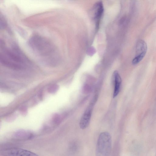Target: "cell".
I'll list each match as a JSON object with an SVG mask.
<instances>
[{
  "instance_id": "8",
  "label": "cell",
  "mask_w": 156,
  "mask_h": 156,
  "mask_svg": "<svg viewBox=\"0 0 156 156\" xmlns=\"http://www.w3.org/2000/svg\"><path fill=\"white\" fill-rule=\"evenodd\" d=\"M113 78L115 82V87L113 94V98H115L117 96L119 93L121 83V77L117 71H115L114 72Z\"/></svg>"
},
{
  "instance_id": "5",
  "label": "cell",
  "mask_w": 156,
  "mask_h": 156,
  "mask_svg": "<svg viewBox=\"0 0 156 156\" xmlns=\"http://www.w3.org/2000/svg\"><path fill=\"white\" fill-rule=\"evenodd\" d=\"M97 98L96 96L94 97L82 115L79 123L81 129H85L89 125L94 106L97 100Z\"/></svg>"
},
{
  "instance_id": "2",
  "label": "cell",
  "mask_w": 156,
  "mask_h": 156,
  "mask_svg": "<svg viewBox=\"0 0 156 156\" xmlns=\"http://www.w3.org/2000/svg\"><path fill=\"white\" fill-rule=\"evenodd\" d=\"M30 46L37 54L44 57H50L55 52V48L48 40L41 37H32L29 41Z\"/></svg>"
},
{
  "instance_id": "3",
  "label": "cell",
  "mask_w": 156,
  "mask_h": 156,
  "mask_svg": "<svg viewBox=\"0 0 156 156\" xmlns=\"http://www.w3.org/2000/svg\"><path fill=\"white\" fill-rule=\"evenodd\" d=\"M112 147L111 137L109 133L105 132L99 135L96 147V155L107 156L111 152Z\"/></svg>"
},
{
  "instance_id": "6",
  "label": "cell",
  "mask_w": 156,
  "mask_h": 156,
  "mask_svg": "<svg viewBox=\"0 0 156 156\" xmlns=\"http://www.w3.org/2000/svg\"><path fill=\"white\" fill-rule=\"evenodd\" d=\"M104 10L103 3L101 2H98L94 5L90 10V12L91 18L95 21L97 27L98 26Z\"/></svg>"
},
{
  "instance_id": "1",
  "label": "cell",
  "mask_w": 156,
  "mask_h": 156,
  "mask_svg": "<svg viewBox=\"0 0 156 156\" xmlns=\"http://www.w3.org/2000/svg\"><path fill=\"white\" fill-rule=\"evenodd\" d=\"M1 48L4 50V53L0 54V61L2 65L14 69L24 68V59L17 48H15L14 50L5 49V47Z\"/></svg>"
},
{
  "instance_id": "7",
  "label": "cell",
  "mask_w": 156,
  "mask_h": 156,
  "mask_svg": "<svg viewBox=\"0 0 156 156\" xmlns=\"http://www.w3.org/2000/svg\"><path fill=\"white\" fill-rule=\"evenodd\" d=\"M3 155L5 156H35L37 155L27 150L18 148H12L5 151Z\"/></svg>"
},
{
  "instance_id": "4",
  "label": "cell",
  "mask_w": 156,
  "mask_h": 156,
  "mask_svg": "<svg viewBox=\"0 0 156 156\" xmlns=\"http://www.w3.org/2000/svg\"><path fill=\"white\" fill-rule=\"evenodd\" d=\"M147 45L146 42L141 39L137 42L136 47V55L132 63L136 65L139 63L145 56L147 50Z\"/></svg>"
}]
</instances>
